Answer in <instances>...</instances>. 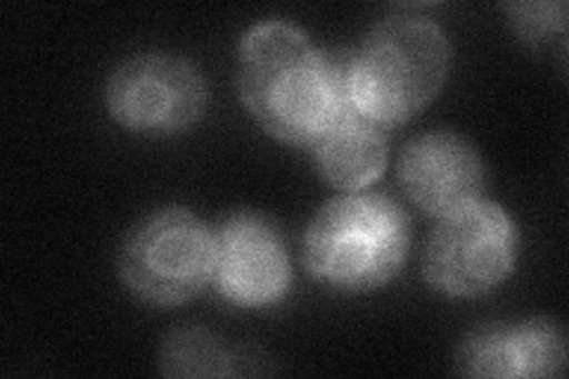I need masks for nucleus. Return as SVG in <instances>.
<instances>
[{
    "label": "nucleus",
    "mask_w": 569,
    "mask_h": 379,
    "mask_svg": "<svg viewBox=\"0 0 569 379\" xmlns=\"http://www.w3.org/2000/svg\"><path fill=\"white\" fill-rule=\"evenodd\" d=\"M207 83L192 62L150 52L114 69L104 102L123 129L146 136H173L192 129L207 110Z\"/></svg>",
    "instance_id": "obj_6"
},
{
    "label": "nucleus",
    "mask_w": 569,
    "mask_h": 379,
    "mask_svg": "<svg viewBox=\"0 0 569 379\" xmlns=\"http://www.w3.org/2000/svg\"><path fill=\"white\" fill-rule=\"evenodd\" d=\"M408 249L411 223L395 200L349 192L313 216L305 238V263L330 290L361 295L395 278Z\"/></svg>",
    "instance_id": "obj_3"
},
{
    "label": "nucleus",
    "mask_w": 569,
    "mask_h": 379,
    "mask_svg": "<svg viewBox=\"0 0 569 379\" xmlns=\"http://www.w3.org/2000/svg\"><path fill=\"white\" fill-rule=\"evenodd\" d=\"M512 24L527 41H543L565 24V6H510Z\"/></svg>",
    "instance_id": "obj_12"
},
{
    "label": "nucleus",
    "mask_w": 569,
    "mask_h": 379,
    "mask_svg": "<svg viewBox=\"0 0 569 379\" xmlns=\"http://www.w3.org/2000/svg\"><path fill=\"white\" fill-rule=\"evenodd\" d=\"M518 251L520 232L508 211L477 200L443 216L430 235L422 257L425 280L447 297H482L512 273Z\"/></svg>",
    "instance_id": "obj_5"
},
{
    "label": "nucleus",
    "mask_w": 569,
    "mask_h": 379,
    "mask_svg": "<svg viewBox=\"0 0 569 379\" xmlns=\"http://www.w3.org/2000/svg\"><path fill=\"white\" fill-rule=\"evenodd\" d=\"M399 183L416 207L443 219L479 200L485 190V167L466 138L432 131L403 148Z\"/></svg>",
    "instance_id": "obj_8"
},
{
    "label": "nucleus",
    "mask_w": 569,
    "mask_h": 379,
    "mask_svg": "<svg viewBox=\"0 0 569 379\" xmlns=\"http://www.w3.org/2000/svg\"><path fill=\"white\" fill-rule=\"evenodd\" d=\"M247 349H228L219 337L202 328L173 330L159 351V368L167 377H226L247 375Z\"/></svg>",
    "instance_id": "obj_11"
},
{
    "label": "nucleus",
    "mask_w": 569,
    "mask_h": 379,
    "mask_svg": "<svg viewBox=\"0 0 569 379\" xmlns=\"http://www.w3.org/2000/svg\"><path fill=\"white\" fill-rule=\"evenodd\" d=\"M451 50L443 31L425 17H391L347 58V100L378 126L413 119L447 81Z\"/></svg>",
    "instance_id": "obj_2"
},
{
    "label": "nucleus",
    "mask_w": 569,
    "mask_h": 379,
    "mask_svg": "<svg viewBox=\"0 0 569 379\" xmlns=\"http://www.w3.org/2000/svg\"><path fill=\"white\" fill-rule=\"evenodd\" d=\"M213 285L226 301L242 309H263L288 295L292 280L288 251L278 230L261 216H230L213 230Z\"/></svg>",
    "instance_id": "obj_7"
},
{
    "label": "nucleus",
    "mask_w": 569,
    "mask_h": 379,
    "mask_svg": "<svg viewBox=\"0 0 569 379\" xmlns=\"http://www.w3.org/2000/svg\"><path fill=\"white\" fill-rule=\"evenodd\" d=\"M565 332L546 318L498 322L475 330L456 353L466 377H556L565 370Z\"/></svg>",
    "instance_id": "obj_9"
},
{
    "label": "nucleus",
    "mask_w": 569,
    "mask_h": 379,
    "mask_svg": "<svg viewBox=\"0 0 569 379\" xmlns=\"http://www.w3.org/2000/svg\"><path fill=\"white\" fill-rule=\"evenodd\" d=\"M347 58H328L297 27L263 22L238 56V86L252 119L288 146H311L345 110Z\"/></svg>",
    "instance_id": "obj_1"
},
{
    "label": "nucleus",
    "mask_w": 569,
    "mask_h": 379,
    "mask_svg": "<svg viewBox=\"0 0 569 379\" xmlns=\"http://www.w3.org/2000/svg\"><path fill=\"white\" fill-rule=\"evenodd\" d=\"M318 176L335 190L361 192L382 176L387 167V138L382 126L345 110L313 142Z\"/></svg>",
    "instance_id": "obj_10"
},
{
    "label": "nucleus",
    "mask_w": 569,
    "mask_h": 379,
    "mask_svg": "<svg viewBox=\"0 0 569 379\" xmlns=\"http://www.w3.org/2000/svg\"><path fill=\"white\" fill-rule=\"evenodd\" d=\"M213 263V232L192 211L169 207L131 230L119 255V273L133 297L169 309L204 292Z\"/></svg>",
    "instance_id": "obj_4"
}]
</instances>
